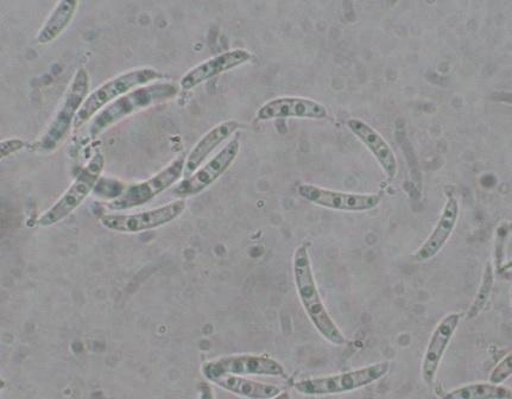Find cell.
I'll list each match as a JSON object with an SVG mask.
<instances>
[{"label": "cell", "instance_id": "obj_1", "mask_svg": "<svg viewBox=\"0 0 512 399\" xmlns=\"http://www.w3.org/2000/svg\"><path fill=\"white\" fill-rule=\"evenodd\" d=\"M293 272L297 296H299L302 307L316 331L330 344L345 345V335L340 331L337 323L333 321L324 301L321 299L306 244L297 247L294 253Z\"/></svg>", "mask_w": 512, "mask_h": 399}, {"label": "cell", "instance_id": "obj_22", "mask_svg": "<svg viewBox=\"0 0 512 399\" xmlns=\"http://www.w3.org/2000/svg\"><path fill=\"white\" fill-rule=\"evenodd\" d=\"M512 375V356L508 354L507 357L503 358L496 365L495 369L492 370L489 383L495 385H501L505 380L509 379Z\"/></svg>", "mask_w": 512, "mask_h": 399}, {"label": "cell", "instance_id": "obj_18", "mask_svg": "<svg viewBox=\"0 0 512 399\" xmlns=\"http://www.w3.org/2000/svg\"><path fill=\"white\" fill-rule=\"evenodd\" d=\"M210 383L233 395L249 399H271L282 392L276 385L256 382L242 376H219L211 379Z\"/></svg>", "mask_w": 512, "mask_h": 399}, {"label": "cell", "instance_id": "obj_17", "mask_svg": "<svg viewBox=\"0 0 512 399\" xmlns=\"http://www.w3.org/2000/svg\"><path fill=\"white\" fill-rule=\"evenodd\" d=\"M240 128V124L227 120V122L220 123L211 131H208L204 137L195 145L191 154L188 155L185 163V173L183 179L189 177L197 171L202 164L207 160L208 156L216 150L219 145L223 144L232 133H235Z\"/></svg>", "mask_w": 512, "mask_h": 399}, {"label": "cell", "instance_id": "obj_19", "mask_svg": "<svg viewBox=\"0 0 512 399\" xmlns=\"http://www.w3.org/2000/svg\"><path fill=\"white\" fill-rule=\"evenodd\" d=\"M78 8L79 2H75V0H62V2L56 4L52 14L44 23L40 34L37 35V42L41 44L54 42L72 23Z\"/></svg>", "mask_w": 512, "mask_h": 399}, {"label": "cell", "instance_id": "obj_6", "mask_svg": "<svg viewBox=\"0 0 512 399\" xmlns=\"http://www.w3.org/2000/svg\"><path fill=\"white\" fill-rule=\"evenodd\" d=\"M103 167V156L98 155L94 157L88 163V166L80 171L77 179L73 181L65 194L48 211L41 215L39 220H37V225L50 227L61 223L62 220L69 217L88 198V195L96 189Z\"/></svg>", "mask_w": 512, "mask_h": 399}, {"label": "cell", "instance_id": "obj_15", "mask_svg": "<svg viewBox=\"0 0 512 399\" xmlns=\"http://www.w3.org/2000/svg\"><path fill=\"white\" fill-rule=\"evenodd\" d=\"M347 128L375 156L379 166L387 174L388 179L394 180L398 171L397 158L393 149L390 148V145L381 136V133L360 119H350L347 122Z\"/></svg>", "mask_w": 512, "mask_h": 399}, {"label": "cell", "instance_id": "obj_2", "mask_svg": "<svg viewBox=\"0 0 512 399\" xmlns=\"http://www.w3.org/2000/svg\"><path fill=\"white\" fill-rule=\"evenodd\" d=\"M179 91L180 88L175 84L164 82V84L139 87L135 91L126 93L123 97L106 106L91 120L90 135L93 137L99 136L100 133L111 128L120 120L131 116V114L175 98Z\"/></svg>", "mask_w": 512, "mask_h": 399}, {"label": "cell", "instance_id": "obj_10", "mask_svg": "<svg viewBox=\"0 0 512 399\" xmlns=\"http://www.w3.org/2000/svg\"><path fill=\"white\" fill-rule=\"evenodd\" d=\"M240 151L238 139H233L212 158V160L200 167L195 173L186 179H183L173 188V195L176 198L185 200L192 198L204 192L205 189L212 186L214 182L220 179L235 162Z\"/></svg>", "mask_w": 512, "mask_h": 399}, {"label": "cell", "instance_id": "obj_7", "mask_svg": "<svg viewBox=\"0 0 512 399\" xmlns=\"http://www.w3.org/2000/svg\"><path fill=\"white\" fill-rule=\"evenodd\" d=\"M201 373L208 382L225 375L281 378L287 376V371L280 361L268 356H257V354H232V356L206 361L201 367Z\"/></svg>", "mask_w": 512, "mask_h": 399}, {"label": "cell", "instance_id": "obj_12", "mask_svg": "<svg viewBox=\"0 0 512 399\" xmlns=\"http://www.w3.org/2000/svg\"><path fill=\"white\" fill-rule=\"evenodd\" d=\"M460 314L452 313L445 316L435 327L431 340L428 342L425 356L422 359L421 377L427 385L434 383L436 373L442 359L445 357L448 346L459 327Z\"/></svg>", "mask_w": 512, "mask_h": 399}, {"label": "cell", "instance_id": "obj_21", "mask_svg": "<svg viewBox=\"0 0 512 399\" xmlns=\"http://www.w3.org/2000/svg\"><path fill=\"white\" fill-rule=\"evenodd\" d=\"M493 284H495V268L492 263L485 266L482 281H480L476 297L471 304L469 312H467V319L472 320L477 318L479 314L483 313L486 304H488Z\"/></svg>", "mask_w": 512, "mask_h": 399}, {"label": "cell", "instance_id": "obj_20", "mask_svg": "<svg viewBox=\"0 0 512 399\" xmlns=\"http://www.w3.org/2000/svg\"><path fill=\"white\" fill-rule=\"evenodd\" d=\"M512 392L503 385L474 383L460 386L441 399H511Z\"/></svg>", "mask_w": 512, "mask_h": 399}, {"label": "cell", "instance_id": "obj_14", "mask_svg": "<svg viewBox=\"0 0 512 399\" xmlns=\"http://www.w3.org/2000/svg\"><path fill=\"white\" fill-rule=\"evenodd\" d=\"M327 117L326 107L318 101L307 98H277L265 103L257 112L259 120L274 119H324Z\"/></svg>", "mask_w": 512, "mask_h": 399}, {"label": "cell", "instance_id": "obj_11", "mask_svg": "<svg viewBox=\"0 0 512 399\" xmlns=\"http://www.w3.org/2000/svg\"><path fill=\"white\" fill-rule=\"evenodd\" d=\"M297 193L311 204L343 212H368L381 204L379 194H357L338 192L314 185H301Z\"/></svg>", "mask_w": 512, "mask_h": 399}, {"label": "cell", "instance_id": "obj_8", "mask_svg": "<svg viewBox=\"0 0 512 399\" xmlns=\"http://www.w3.org/2000/svg\"><path fill=\"white\" fill-rule=\"evenodd\" d=\"M185 163V156L176 158L168 167L150 179L125 188L119 198L110 202L109 207L113 211H126V209L147 205L181 179L185 173Z\"/></svg>", "mask_w": 512, "mask_h": 399}, {"label": "cell", "instance_id": "obj_3", "mask_svg": "<svg viewBox=\"0 0 512 399\" xmlns=\"http://www.w3.org/2000/svg\"><path fill=\"white\" fill-rule=\"evenodd\" d=\"M91 80L86 69L80 68L75 73L74 78L69 85L68 90L60 105L56 116L49 124L46 132L43 133L40 141L35 144L37 151L43 154H50L65 142L69 131L74 126L81 106L84 105L90 93Z\"/></svg>", "mask_w": 512, "mask_h": 399}, {"label": "cell", "instance_id": "obj_9", "mask_svg": "<svg viewBox=\"0 0 512 399\" xmlns=\"http://www.w3.org/2000/svg\"><path fill=\"white\" fill-rule=\"evenodd\" d=\"M186 201L179 199L169 204L134 214H106L100 224L106 230L117 233H141L168 225L185 212Z\"/></svg>", "mask_w": 512, "mask_h": 399}, {"label": "cell", "instance_id": "obj_5", "mask_svg": "<svg viewBox=\"0 0 512 399\" xmlns=\"http://www.w3.org/2000/svg\"><path fill=\"white\" fill-rule=\"evenodd\" d=\"M161 78L162 75L155 71V69L143 68L119 75L117 78L105 82L104 85H101L96 91L88 95L84 105L81 106L77 118H75L74 129H79L85 123L90 122L106 106L134 90V88L149 85L150 82Z\"/></svg>", "mask_w": 512, "mask_h": 399}, {"label": "cell", "instance_id": "obj_23", "mask_svg": "<svg viewBox=\"0 0 512 399\" xmlns=\"http://www.w3.org/2000/svg\"><path fill=\"white\" fill-rule=\"evenodd\" d=\"M27 145L22 139H6V141L0 144V157L4 160L6 156L16 154V152L23 150Z\"/></svg>", "mask_w": 512, "mask_h": 399}, {"label": "cell", "instance_id": "obj_16", "mask_svg": "<svg viewBox=\"0 0 512 399\" xmlns=\"http://www.w3.org/2000/svg\"><path fill=\"white\" fill-rule=\"evenodd\" d=\"M459 213V201L455 198L448 199L431 236L427 238L419 251L415 253L414 257L417 262H427L429 259L439 255L448 240H450L455 226H457Z\"/></svg>", "mask_w": 512, "mask_h": 399}, {"label": "cell", "instance_id": "obj_4", "mask_svg": "<svg viewBox=\"0 0 512 399\" xmlns=\"http://www.w3.org/2000/svg\"><path fill=\"white\" fill-rule=\"evenodd\" d=\"M390 371L388 361L362 367V369L337 373L324 377L302 379L294 384L300 395L321 397L347 394L378 382Z\"/></svg>", "mask_w": 512, "mask_h": 399}, {"label": "cell", "instance_id": "obj_13", "mask_svg": "<svg viewBox=\"0 0 512 399\" xmlns=\"http://www.w3.org/2000/svg\"><path fill=\"white\" fill-rule=\"evenodd\" d=\"M252 55L244 49L230 50L212 59L200 63L187 74L183 75L180 86L183 90L189 91L204 84V82L216 78V76L232 71V69L243 66L251 60Z\"/></svg>", "mask_w": 512, "mask_h": 399}, {"label": "cell", "instance_id": "obj_24", "mask_svg": "<svg viewBox=\"0 0 512 399\" xmlns=\"http://www.w3.org/2000/svg\"><path fill=\"white\" fill-rule=\"evenodd\" d=\"M199 399H216L212 386L208 383H201L199 386Z\"/></svg>", "mask_w": 512, "mask_h": 399}, {"label": "cell", "instance_id": "obj_25", "mask_svg": "<svg viewBox=\"0 0 512 399\" xmlns=\"http://www.w3.org/2000/svg\"><path fill=\"white\" fill-rule=\"evenodd\" d=\"M271 399H292V395H290L287 391H282L280 395H277Z\"/></svg>", "mask_w": 512, "mask_h": 399}]
</instances>
